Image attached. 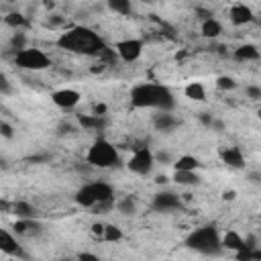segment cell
<instances>
[{
	"instance_id": "cell-1",
	"label": "cell",
	"mask_w": 261,
	"mask_h": 261,
	"mask_svg": "<svg viewBox=\"0 0 261 261\" xmlns=\"http://www.w3.org/2000/svg\"><path fill=\"white\" fill-rule=\"evenodd\" d=\"M57 47L69 53H77V55H104V51L108 49L104 41L100 39V35L88 27L67 29L65 33L59 35Z\"/></svg>"
},
{
	"instance_id": "cell-2",
	"label": "cell",
	"mask_w": 261,
	"mask_h": 261,
	"mask_svg": "<svg viewBox=\"0 0 261 261\" xmlns=\"http://www.w3.org/2000/svg\"><path fill=\"white\" fill-rule=\"evenodd\" d=\"M130 106L133 108H155V110L171 112L175 108V98H173V92L167 86L145 82V84L133 86Z\"/></svg>"
},
{
	"instance_id": "cell-3",
	"label": "cell",
	"mask_w": 261,
	"mask_h": 261,
	"mask_svg": "<svg viewBox=\"0 0 261 261\" xmlns=\"http://www.w3.org/2000/svg\"><path fill=\"white\" fill-rule=\"evenodd\" d=\"M186 247L196 251V253H202V255H218L222 245H220V234L216 230L214 224H206V226H200L196 230H192L188 237H186Z\"/></svg>"
},
{
	"instance_id": "cell-4",
	"label": "cell",
	"mask_w": 261,
	"mask_h": 261,
	"mask_svg": "<svg viewBox=\"0 0 261 261\" xmlns=\"http://www.w3.org/2000/svg\"><path fill=\"white\" fill-rule=\"evenodd\" d=\"M86 161L92 165V167H98V169H110V167H116L120 163V155L116 151V147L106 141V139H96L92 143V147L88 149V155H86Z\"/></svg>"
},
{
	"instance_id": "cell-5",
	"label": "cell",
	"mask_w": 261,
	"mask_h": 261,
	"mask_svg": "<svg viewBox=\"0 0 261 261\" xmlns=\"http://www.w3.org/2000/svg\"><path fill=\"white\" fill-rule=\"evenodd\" d=\"M114 200V188L106 181H90L75 192V202L82 208H92L98 202Z\"/></svg>"
},
{
	"instance_id": "cell-6",
	"label": "cell",
	"mask_w": 261,
	"mask_h": 261,
	"mask_svg": "<svg viewBox=\"0 0 261 261\" xmlns=\"http://www.w3.org/2000/svg\"><path fill=\"white\" fill-rule=\"evenodd\" d=\"M14 63L20 67V69H27V71H43L51 65V59L45 51L37 49V47H24V49H18L16 55H14Z\"/></svg>"
},
{
	"instance_id": "cell-7",
	"label": "cell",
	"mask_w": 261,
	"mask_h": 261,
	"mask_svg": "<svg viewBox=\"0 0 261 261\" xmlns=\"http://www.w3.org/2000/svg\"><path fill=\"white\" fill-rule=\"evenodd\" d=\"M128 169L133 171V173H137V175H147L151 169H153V165H155V155H153V151L149 149V147H139L135 153H133V157L128 159Z\"/></svg>"
},
{
	"instance_id": "cell-8",
	"label": "cell",
	"mask_w": 261,
	"mask_h": 261,
	"mask_svg": "<svg viewBox=\"0 0 261 261\" xmlns=\"http://www.w3.org/2000/svg\"><path fill=\"white\" fill-rule=\"evenodd\" d=\"M143 41L141 39H124V41H118L116 43V53L122 61L126 63H133L137 61L141 55H143Z\"/></svg>"
},
{
	"instance_id": "cell-9",
	"label": "cell",
	"mask_w": 261,
	"mask_h": 261,
	"mask_svg": "<svg viewBox=\"0 0 261 261\" xmlns=\"http://www.w3.org/2000/svg\"><path fill=\"white\" fill-rule=\"evenodd\" d=\"M151 206L157 212H173V210L181 208V200L173 192H157L151 200Z\"/></svg>"
},
{
	"instance_id": "cell-10",
	"label": "cell",
	"mask_w": 261,
	"mask_h": 261,
	"mask_svg": "<svg viewBox=\"0 0 261 261\" xmlns=\"http://www.w3.org/2000/svg\"><path fill=\"white\" fill-rule=\"evenodd\" d=\"M80 100H82L80 92H77V90H71V88H61V90H55V92L51 94V102H53L55 106L63 108V110H69V108L77 106Z\"/></svg>"
},
{
	"instance_id": "cell-11",
	"label": "cell",
	"mask_w": 261,
	"mask_h": 261,
	"mask_svg": "<svg viewBox=\"0 0 261 261\" xmlns=\"http://www.w3.org/2000/svg\"><path fill=\"white\" fill-rule=\"evenodd\" d=\"M228 18H230V22H232V24L241 27V24L251 22L255 16H253V10H251L247 4L239 2V4H232V6H230V10H228Z\"/></svg>"
},
{
	"instance_id": "cell-12",
	"label": "cell",
	"mask_w": 261,
	"mask_h": 261,
	"mask_svg": "<svg viewBox=\"0 0 261 261\" xmlns=\"http://www.w3.org/2000/svg\"><path fill=\"white\" fill-rule=\"evenodd\" d=\"M0 253L12 255V257H24V253L20 251V245L16 243L12 232H8L6 228H0Z\"/></svg>"
},
{
	"instance_id": "cell-13",
	"label": "cell",
	"mask_w": 261,
	"mask_h": 261,
	"mask_svg": "<svg viewBox=\"0 0 261 261\" xmlns=\"http://www.w3.org/2000/svg\"><path fill=\"white\" fill-rule=\"evenodd\" d=\"M153 124H155V128L161 130V133H171V130L179 124V120H177L171 112L159 110V114H155V118H153Z\"/></svg>"
},
{
	"instance_id": "cell-14",
	"label": "cell",
	"mask_w": 261,
	"mask_h": 261,
	"mask_svg": "<svg viewBox=\"0 0 261 261\" xmlns=\"http://www.w3.org/2000/svg\"><path fill=\"white\" fill-rule=\"evenodd\" d=\"M220 159L228 165V167H234V169H241L245 165V157L241 153L239 147H226L220 151Z\"/></svg>"
},
{
	"instance_id": "cell-15",
	"label": "cell",
	"mask_w": 261,
	"mask_h": 261,
	"mask_svg": "<svg viewBox=\"0 0 261 261\" xmlns=\"http://www.w3.org/2000/svg\"><path fill=\"white\" fill-rule=\"evenodd\" d=\"M12 228H14L18 234L31 237V234H39V232H41V222L35 220V218H18Z\"/></svg>"
},
{
	"instance_id": "cell-16",
	"label": "cell",
	"mask_w": 261,
	"mask_h": 261,
	"mask_svg": "<svg viewBox=\"0 0 261 261\" xmlns=\"http://www.w3.org/2000/svg\"><path fill=\"white\" fill-rule=\"evenodd\" d=\"M220 245H222V249H228V251L237 253L243 247V237L237 230H228L224 237H220Z\"/></svg>"
},
{
	"instance_id": "cell-17",
	"label": "cell",
	"mask_w": 261,
	"mask_h": 261,
	"mask_svg": "<svg viewBox=\"0 0 261 261\" xmlns=\"http://www.w3.org/2000/svg\"><path fill=\"white\" fill-rule=\"evenodd\" d=\"M234 57L241 59V61H257L259 59V49L251 43H245L234 51Z\"/></svg>"
},
{
	"instance_id": "cell-18",
	"label": "cell",
	"mask_w": 261,
	"mask_h": 261,
	"mask_svg": "<svg viewBox=\"0 0 261 261\" xmlns=\"http://www.w3.org/2000/svg\"><path fill=\"white\" fill-rule=\"evenodd\" d=\"M173 179L179 186H198L200 184V175L196 171H186V169H175Z\"/></svg>"
},
{
	"instance_id": "cell-19",
	"label": "cell",
	"mask_w": 261,
	"mask_h": 261,
	"mask_svg": "<svg viewBox=\"0 0 261 261\" xmlns=\"http://www.w3.org/2000/svg\"><path fill=\"white\" fill-rule=\"evenodd\" d=\"M10 210H12V214H16V218H35V212H37L35 206L24 200H16Z\"/></svg>"
},
{
	"instance_id": "cell-20",
	"label": "cell",
	"mask_w": 261,
	"mask_h": 261,
	"mask_svg": "<svg viewBox=\"0 0 261 261\" xmlns=\"http://www.w3.org/2000/svg\"><path fill=\"white\" fill-rule=\"evenodd\" d=\"M220 33H222V24H220L216 18H212V16L204 18V22H202V35H204V37L214 39V37H218Z\"/></svg>"
},
{
	"instance_id": "cell-21",
	"label": "cell",
	"mask_w": 261,
	"mask_h": 261,
	"mask_svg": "<svg viewBox=\"0 0 261 261\" xmlns=\"http://www.w3.org/2000/svg\"><path fill=\"white\" fill-rule=\"evenodd\" d=\"M184 94H186V98H190V100H194V102H202V100H206V90H204V86H202L200 82H192V84H188L186 90H184Z\"/></svg>"
},
{
	"instance_id": "cell-22",
	"label": "cell",
	"mask_w": 261,
	"mask_h": 261,
	"mask_svg": "<svg viewBox=\"0 0 261 261\" xmlns=\"http://www.w3.org/2000/svg\"><path fill=\"white\" fill-rule=\"evenodd\" d=\"M175 169H186V171H196L200 167V161L194 157V155H181L175 163H173Z\"/></svg>"
},
{
	"instance_id": "cell-23",
	"label": "cell",
	"mask_w": 261,
	"mask_h": 261,
	"mask_svg": "<svg viewBox=\"0 0 261 261\" xmlns=\"http://www.w3.org/2000/svg\"><path fill=\"white\" fill-rule=\"evenodd\" d=\"M102 241H108V243H116L122 239V230L116 226V224H104L102 228Z\"/></svg>"
},
{
	"instance_id": "cell-24",
	"label": "cell",
	"mask_w": 261,
	"mask_h": 261,
	"mask_svg": "<svg viewBox=\"0 0 261 261\" xmlns=\"http://www.w3.org/2000/svg\"><path fill=\"white\" fill-rule=\"evenodd\" d=\"M108 8L112 12H116V14H122V16H126V14L133 12L130 0H108Z\"/></svg>"
},
{
	"instance_id": "cell-25",
	"label": "cell",
	"mask_w": 261,
	"mask_h": 261,
	"mask_svg": "<svg viewBox=\"0 0 261 261\" xmlns=\"http://www.w3.org/2000/svg\"><path fill=\"white\" fill-rule=\"evenodd\" d=\"M80 124L84 128H104L106 122L102 120V116L94 114V116H80Z\"/></svg>"
},
{
	"instance_id": "cell-26",
	"label": "cell",
	"mask_w": 261,
	"mask_h": 261,
	"mask_svg": "<svg viewBox=\"0 0 261 261\" xmlns=\"http://www.w3.org/2000/svg\"><path fill=\"white\" fill-rule=\"evenodd\" d=\"M116 210H118L120 214L128 216V214H133V212L137 210V204H135V200H133L130 196H126V198H122V200L116 202Z\"/></svg>"
},
{
	"instance_id": "cell-27",
	"label": "cell",
	"mask_w": 261,
	"mask_h": 261,
	"mask_svg": "<svg viewBox=\"0 0 261 261\" xmlns=\"http://www.w3.org/2000/svg\"><path fill=\"white\" fill-rule=\"evenodd\" d=\"M4 20H6V24H10V27H24V24H27V18H24L22 14H18V12H10Z\"/></svg>"
},
{
	"instance_id": "cell-28",
	"label": "cell",
	"mask_w": 261,
	"mask_h": 261,
	"mask_svg": "<svg viewBox=\"0 0 261 261\" xmlns=\"http://www.w3.org/2000/svg\"><path fill=\"white\" fill-rule=\"evenodd\" d=\"M216 86H218L220 90H234V88H237V82H234L230 75H220V77L216 80Z\"/></svg>"
},
{
	"instance_id": "cell-29",
	"label": "cell",
	"mask_w": 261,
	"mask_h": 261,
	"mask_svg": "<svg viewBox=\"0 0 261 261\" xmlns=\"http://www.w3.org/2000/svg\"><path fill=\"white\" fill-rule=\"evenodd\" d=\"M245 94H247V98H251V100H259V98H261V88H259V86H247V88H245Z\"/></svg>"
},
{
	"instance_id": "cell-30",
	"label": "cell",
	"mask_w": 261,
	"mask_h": 261,
	"mask_svg": "<svg viewBox=\"0 0 261 261\" xmlns=\"http://www.w3.org/2000/svg\"><path fill=\"white\" fill-rule=\"evenodd\" d=\"M24 41H27V39H24L22 33H16V35L10 39V43H12V47H14L16 51H18V49H24Z\"/></svg>"
},
{
	"instance_id": "cell-31",
	"label": "cell",
	"mask_w": 261,
	"mask_h": 261,
	"mask_svg": "<svg viewBox=\"0 0 261 261\" xmlns=\"http://www.w3.org/2000/svg\"><path fill=\"white\" fill-rule=\"evenodd\" d=\"M10 92V80L4 71H0V94H8Z\"/></svg>"
},
{
	"instance_id": "cell-32",
	"label": "cell",
	"mask_w": 261,
	"mask_h": 261,
	"mask_svg": "<svg viewBox=\"0 0 261 261\" xmlns=\"http://www.w3.org/2000/svg\"><path fill=\"white\" fill-rule=\"evenodd\" d=\"M0 135H2V137H6V139H12V135H14V133H12V126L0 120Z\"/></svg>"
},
{
	"instance_id": "cell-33",
	"label": "cell",
	"mask_w": 261,
	"mask_h": 261,
	"mask_svg": "<svg viewBox=\"0 0 261 261\" xmlns=\"http://www.w3.org/2000/svg\"><path fill=\"white\" fill-rule=\"evenodd\" d=\"M212 118H214V116H212V114H208V112H202V114H200V122H202L204 126H210Z\"/></svg>"
},
{
	"instance_id": "cell-34",
	"label": "cell",
	"mask_w": 261,
	"mask_h": 261,
	"mask_svg": "<svg viewBox=\"0 0 261 261\" xmlns=\"http://www.w3.org/2000/svg\"><path fill=\"white\" fill-rule=\"evenodd\" d=\"M210 128H214V130H224V122L222 120H218V118H212V122H210Z\"/></svg>"
},
{
	"instance_id": "cell-35",
	"label": "cell",
	"mask_w": 261,
	"mask_h": 261,
	"mask_svg": "<svg viewBox=\"0 0 261 261\" xmlns=\"http://www.w3.org/2000/svg\"><path fill=\"white\" fill-rule=\"evenodd\" d=\"M104 112H106V106H104V104H98V106L94 108V114H98V116H104Z\"/></svg>"
},
{
	"instance_id": "cell-36",
	"label": "cell",
	"mask_w": 261,
	"mask_h": 261,
	"mask_svg": "<svg viewBox=\"0 0 261 261\" xmlns=\"http://www.w3.org/2000/svg\"><path fill=\"white\" fill-rule=\"evenodd\" d=\"M102 228H104V224H92V232L98 237H102Z\"/></svg>"
},
{
	"instance_id": "cell-37",
	"label": "cell",
	"mask_w": 261,
	"mask_h": 261,
	"mask_svg": "<svg viewBox=\"0 0 261 261\" xmlns=\"http://www.w3.org/2000/svg\"><path fill=\"white\" fill-rule=\"evenodd\" d=\"M222 198H224V200H234V198H237V194H234L232 190H226V192L222 194Z\"/></svg>"
},
{
	"instance_id": "cell-38",
	"label": "cell",
	"mask_w": 261,
	"mask_h": 261,
	"mask_svg": "<svg viewBox=\"0 0 261 261\" xmlns=\"http://www.w3.org/2000/svg\"><path fill=\"white\" fill-rule=\"evenodd\" d=\"M157 159H159V161H165V163H167V161H169V155H167V153H159V155H157Z\"/></svg>"
},
{
	"instance_id": "cell-39",
	"label": "cell",
	"mask_w": 261,
	"mask_h": 261,
	"mask_svg": "<svg viewBox=\"0 0 261 261\" xmlns=\"http://www.w3.org/2000/svg\"><path fill=\"white\" fill-rule=\"evenodd\" d=\"M80 259H96V255H92V253H80Z\"/></svg>"
},
{
	"instance_id": "cell-40",
	"label": "cell",
	"mask_w": 261,
	"mask_h": 261,
	"mask_svg": "<svg viewBox=\"0 0 261 261\" xmlns=\"http://www.w3.org/2000/svg\"><path fill=\"white\" fill-rule=\"evenodd\" d=\"M155 181H157V184H165V181H167V177H165V175H159Z\"/></svg>"
},
{
	"instance_id": "cell-41",
	"label": "cell",
	"mask_w": 261,
	"mask_h": 261,
	"mask_svg": "<svg viewBox=\"0 0 261 261\" xmlns=\"http://www.w3.org/2000/svg\"><path fill=\"white\" fill-rule=\"evenodd\" d=\"M251 181L257 184V181H259V175H257V173H251Z\"/></svg>"
},
{
	"instance_id": "cell-42",
	"label": "cell",
	"mask_w": 261,
	"mask_h": 261,
	"mask_svg": "<svg viewBox=\"0 0 261 261\" xmlns=\"http://www.w3.org/2000/svg\"><path fill=\"white\" fill-rule=\"evenodd\" d=\"M45 6H47V8H53V2H51V0H45Z\"/></svg>"
},
{
	"instance_id": "cell-43",
	"label": "cell",
	"mask_w": 261,
	"mask_h": 261,
	"mask_svg": "<svg viewBox=\"0 0 261 261\" xmlns=\"http://www.w3.org/2000/svg\"><path fill=\"white\" fill-rule=\"evenodd\" d=\"M141 2H153V0H141Z\"/></svg>"
},
{
	"instance_id": "cell-44",
	"label": "cell",
	"mask_w": 261,
	"mask_h": 261,
	"mask_svg": "<svg viewBox=\"0 0 261 261\" xmlns=\"http://www.w3.org/2000/svg\"><path fill=\"white\" fill-rule=\"evenodd\" d=\"M8 2H12V0H8Z\"/></svg>"
}]
</instances>
